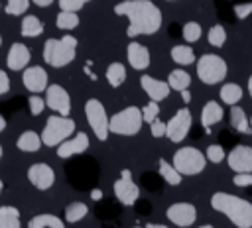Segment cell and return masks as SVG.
<instances>
[{"instance_id": "38", "label": "cell", "mask_w": 252, "mask_h": 228, "mask_svg": "<svg viewBox=\"0 0 252 228\" xmlns=\"http://www.w3.org/2000/svg\"><path fill=\"white\" fill-rule=\"evenodd\" d=\"M28 108H30V112H32L33 116H37V114L43 112V108H45V100H43L39 94H32V96L28 98Z\"/></svg>"}, {"instance_id": "6", "label": "cell", "mask_w": 252, "mask_h": 228, "mask_svg": "<svg viewBox=\"0 0 252 228\" xmlns=\"http://www.w3.org/2000/svg\"><path fill=\"white\" fill-rule=\"evenodd\" d=\"M226 61L220 55L215 53H205L197 59V77L205 85H217L222 83L226 77Z\"/></svg>"}, {"instance_id": "42", "label": "cell", "mask_w": 252, "mask_h": 228, "mask_svg": "<svg viewBox=\"0 0 252 228\" xmlns=\"http://www.w3.org/2000/svg\"><path fill=\"white\" fill-rule=\"evenodd\" d=\"M150 132H152L154 138H161V136H165V122H161L159 118L154 120V122L150 124Z\"/></svg>"}, {"instance_id": "5", "label": "cell", "mask_w": 252, "mask_h": 228, "mask_svg": "<svg viewBox=\"0 0 252 228\" xmlns=\"http://www.w3.org/2000/svg\"><path fill=\"white\" fill-rule=\"evenodd\" d=\"M142 122V110L138 106H126L108 120V132L116 136H136Z\"/></svg>"}, {"instance_id": "18", "label": "cell", "mask_w": 252, "mask_h": 228, "mask_svg": "<svg viewBox=\"0 0 252 228\" xmlns=\"http://www.w3.org/2000/svg\"><path fill=\"white\" fill-rule=\"evenodd\" d=\"M30 63V49L28 45L16 41L10 45V51L6 55V65L10 71H24Z\"/></svg>"}, {"instance_id": "7", "label": "cell", "mask_w": 252, "mask_h": 228, "mask_svg": "<svg viewBox=\"0 0 252 228\" xmlns=\"http://www.w3.org/2000/svg\"><path fill=\"white\" fill-rule=\"evenodd\" d=\"M171 165L181 175H199L205 169V165H207V157H205V153L201 149L191 147V145H185V147H179L173 153Z\"/></svg>"}, {"instance_id": "30", "label": "cell", "mask_w": 252, "mask_h": 228, "mask_svg": "<svg viewBox=\"0 0 252 228\" xmlns=\"http://www.w3.org/2000/svg\"><path fill=\"white\" fill-rule=\"evenodd\" d=\"M171 59L177 65H191V63H195V51L191 45H173Z\"/></svg>"}, {"instance_id": "40", "label": "cell", "mask_w": 252, "mask_h": 228, "mask_svg": "<svg viewBox=\"0 0 252 228\" xmlns=\"http://www.w3.org/2000/svg\"><path fill=\"white\" fill-rule=\"evenodd\" d=\"M87 0H59V8L63 12H79Z\"/></svg>"}, {"instance_id": "10", "label": "cell", "mask_w": 252, "mask_h": 228, "mask_svg": "<svg viewBox=\"0 0 252 228\" xmlns=\"http://www.w3.org/2000/svg\"><path fill=\"white\" fill-rule=\"evenodd\" d=\"M45 106L53 112H57L59 116H69L71 114V98L69 92L59 86V85H47L45 88Z\"/></svg>"}, {"instance_id": "14", "label": "cell", "mask_w": 252, "mask_h": 228, "mask_svg": "<svg viewBox=\"0 0 252 228\" xmlns=\"http://www.w3.org/2000/svg\"><path fill=\"white\" fill-rule=\"evenodd\" d=\"M22 83L24 86L32 92V94H39L47 88V71L39 65H32V67H26L24 69V75H22Z\"/></svg>"}, {"instance_id": "27", "label": "cell", "mask_w": 252, "mask_h": 228, "mask_svg": "<svg viewBox=\"0 0 252 228\" xmlns=\"http://www.w3.org/2000/svg\"><path fill=\"white\" fill-rule=\"evenodd\" d=\"M158 169H159V177H161L167 185L177 187V185L181 183V179H183V175H181L169 161H165V159H159V161H158Z\"/></svg>"}, {"instance_id": "8", "label": "cell", "mask_w": 252, "mask_h": 228, "mask_svg": "<svg viewBox=\"0 0 252 228\" xmlns=\"http://www.w3.org/2000/svg\"><path fill=\"white\" fill-rule=\"evenodd\" d=\"M85 116H87V122L91 126V130L94 132V136L104 142L108 138V114H106V108L104 104L98 100V98H89L85 102Z\"/></svg>"}, {"instance_id": "12", "label": "cell", "mask_w": 252, "mask_h": 228, "mask_svg": "<svg viewBox=\"0 0 252 228\" xmlns=\"http://www.w3.org/2000/svg\"><path fill=\"white\" fill-rule=\"evenodd\" d=\"M165 216L171 224L179 228H187L197 220V208L191 202H173L167 206Z\"/></svg>"}, {"instance_id": "22", "label": "cell", "mask_w": 252, "mask_h": 228, "mask_svg": "<svg viewBox=\"0 0 252 228\" xmlns=\"http://www.w3.org/2000/svg\"><path fill=\"white\" fill-rule=\"evenodd\" d=\"M0 228H22L20 210L16 206L10 204L0 206Z\"/></svg>"}, {"instance_id": "9", "label": "cell", "mask_w": 252, "mask_h": 228, "mask_svg": "<svg viewBox=\"0 0 252 228\" xmlns=\"http://www.w3.org/2000/svg\"><path fill=\"white\" fill-rule=\"evenodd\" d=\"M191 124H193V118H191V110L189 108H179L171 118L169 122L165 124V136L173 142V143H179L187 138L189 130H191Z\"/></svg>"}, {"instance_id": "4", "label": "cell", "mask_w": 252, "mask_h": 228, "mask_svg": "<svg viewBox=\"0 0 252 228\" xmlns=\"http://www.w3.org/2000/svg\"><path fill=\"white\" fill-rule=\"evenodd\" d=\"M75 134V120L69 116H59L53 114L47 118L43 132H41V142L47 147H57L61 142L71 138Z\"/></svg>"}, {"instance_id": "20", "label": "cell", "mask_w": 252, "mask_h": 228, "mask_svg": "<svg viewBox=\"0 0 252 228\" xmlns=\"http://www.w3.org/2000/svg\"><path fill=\"white\" fill-rule=\"evenodd\" d=\"M224 116V110L222 106L217 102V100H209L205 102L203 110H201V126L205 128V132H211L209 128H213L215 124H219Z\"/></svg>"}, {"instance_id": "32", "label": "cell", "mask_w": 252, "mask_h": 228, "mask_svg": "<svg viewBox=\"0 0 252 228\" xmlns=\"http://www.w3.org/2000/svg\"><path fill=\"white\" fill-rule=\"evenodd\" d=\"M55 26L59 29H75L79 26V16L77 12H59L57 18H55Z\"/></svg>"}, {"instance_id": "43", "label": "cell", "mask_w": 252, "mask_h": 228, "mask_svg": "<svg viewBox=\"0 0 252 228\" xmlns=\"http://www.w3.org/2000/svg\"><path fill=\"white\" fill-rule=\"evenodd\" d=\"M10 90V79L6 75V71H0V96L6 94Z\"/></svg>"}, {"instance_id": "41", "label": "cell", "mask_w": 252, "mask_h": 228, "mask_svg": "<svg viewBox=\"0 0 252 228\" xmlns=\"http://www.w3.org/2000/svg\"><path fill=\"white\" fill-rule=\"evenodd\" d=\"M232 183L236 187H252V173H234Z\"/></svg>"}, {"instance_id": "16", "label": "cell", "mask_w": 252, "mask_h": 228, "mask_svg": "<svg viewBox=\"0 0 252 228\" xmlns=\"http://www.w3.org/2000/svg\"><path fill=\"white\" fill-rule=\"evenodd\" d=\"M89 136L85 132H79V134H73L71 138H67L65 142H61L57 145V155L61 159H67V157H73V155H79L83 151L89 149Z\"/></svg>"}, {"instance_id": "33", "label": "cell", "mask_w": 252, "mask_h": 228, "mask_svg": "<svg viewBox=\"0 0 252 228\" xmlns=\"http://www.w3.org/2000/svg\"><path fill=\"white\" fill-rule=\"evenodd\" d=\"M201 33H203V29H201V26H199L197 22H187V24L183 26V29H181V35H183V39H185L187 43L199 41V39H201Z\"/></svg>"}, {"instance_id": "53", "label": "cell", "mask_w": 252, "mask_h": 228, "mask_svg": "<svg viewBox=\"0 0 252 228\" xmlns=\"http://www.w3.org/2000/svg\"><path fill=\"white\" fill-rule=\"evenodd\" d=\"M0 159H2V145H0Z\"/></svg>"}, {"instance_id": "49", "label": "cell", "mask_w": 252, "mask_h": 228, "mask_svg": "<svg viewBox=\"0 0 252 228\" xmlns=\"http://www.w3.org/2000/svg\"><path fill=\"white\" fill-rule=\"evenodd\" d=\"M248 94H250V98H252V75H250V79H248Z\"/></svg>"}, {"instance_id": "21", "label": "cell", "mask_w": 252, "mask_h": 228, "mask_svg": "<svg viewBox=\"0 0 252 228\" xmlns=\"http://www.w3.org/2000/svg\"><path fill=\"white\" fill-rule=\"evenodd\" d=\"M230 126L238 132V134H252V130H250V120H248V116H246V112L240 108V106H230Z\"/></svg>"}, {"instance_id": "39", "label": "cell", "mask_w": 252, "mask_h": 228, "mask_svg": "<svg viewBox=\"0 0 252 228\" xmlns=\"http://www.w3.org/2000/svg\"><path fill=\"white\" fill-rule=\"evenodd\" d=\"M250 14H252V2H250V0H248V2H238V4H234V16H236L238 20H246Z\"/></svg>"}, {"instance_id": "15", "label": "cell", "mask_w": 252, "mask_h": 228, "mask_svg": "<svg viewBox=\"0 0 252 228\" xmlns=\"http://www.w3.org/2000/svg\"><path fill=\"white\" fill-rule=\"evenodd\" d=\"M28 181L37 189V191H47L55 183V171L47 163H33L28 169Z\"/></svg>"}, {"instance_id": "13", "label": "cell", "mask_w": 252, "mask_h": 228, "mask_svg": "<svg viewBox=\"0 0 252 228\" xmlns=\"http://www.w3.org/2000/svg\"><path fill=\"white\" fill-rule=\"evenodd\" d=\"M226 163L234 173H252V147L236 143L228 151Z\"/></svg>"}, {"instance_id": "24", "label": "cell", "mask_w": 252, "mask_h": 228, "mask_svg": "<svg viewBox=\"0 0 252 228\" xmlns=\"http://www.w3.org/2000/svg\"><path fill=\"white\" fill-rule=\"evenodd\" d=\"M28 228H65V224L55 214H35L33 218H30Z\"/></svg>"}, {"instance_id": "3", "label": "cell", "mask_w": 252, "mask_h": 228, "mask_svg": "<svg viewBox=\"0 0 252 228\" xmlns=\"http://www.w3.org/2000/svg\"><path fill=\"white\" fill-rule=\"evenodd\" d=\"M77 39L73 35H63L61 39H47L43 43V61L49 67L61 69L75 59Z\"/></svg>"}, {"instance_id": "46", "label": "cell", "mask_w": 252, "mask_h": 228, "mask_svg": "<svg viewBox=\"0 0 252 228\" xmlns=\"http://www.w3.org/2000/svg\"><path fill=\"white\" fill-rule=\"evenodd\" d=\"M91 199H93V200H100V199H102V191H100V189H93V191H91Z\"/></svg>"}, {"instance_id": "55", "label": "cell", "mask_w": 252, "mask_h": 228, "mask_svg": "<svg viewBox=\"0 0 252 228\" xmlns=\"http://www.w3.org/2000/svg\"><path fill=\"white\" fill-rule=\"evenodd\" d=\"M167 2H173V0H167Z\"/></svg>"}, {"instance_id": "1", "label": "cell", "mask_w": 252, "mask_h": 228, "mask_svg": "<svg viewBox=\"0 0 252 228\" xmlns=\"http://www.w3.org/2000/svg\"><path fill=\"white\" fill-rule=\"evenodd\" d=\"M116 16L128 18V37L152 35L161 28V10L152 0H124L114 6Z\"/></svg>"}, {"instance_id": "2", "label": "cell", "mask_w": 252, "mask_h": 228, "mask_svg": "<svg viewBox=\"0 0 252 228\" xmlns=\"http://www.w3.org/2000/svg\"><path fill=\"white\" fill-rule=\"evenodd\" d=\"M211 206L213 210L224 214L236 228H252V202L224 193V191H217L211 197Z\"/></svg>"}, {"instance_id": "56", "label": "cell", "mask_w": 252, "mask_h": 228, "mask_svg": "<svg viewBox=\"0 0 252 228\" xmlns=\"http://www.w3.org/2000/svg\"><path fill=\"white\" fill-rule=\"evenodd\" d=\"M87 2H89V0H87Z\"/></svg>"}, {"instance_id": "17", "label": "cell", "mask_w": 252, "mask_h": 228, "mask_svg": "<svg viewBox=\"0 0 252 228\" xmlns=\"http://www.w3.org/2000/svg\"><path fill=\"white\" fill-rule=\"evenodd\" d=\"M140 86L150 96V100H154V102H159V100L167 98L169 96V90H171L169 85H167V81H159V79H156L152 75H142Z\"/></svg>"}, {"instance_id": "28", "label": "cell", "mask_w": 252, "mask_h": 228, "mask_svg": "<svg viewBox=\"0 0 252 228\" xmlns=\"http://www.w3.org/2000/svg\"><path fill=\"white\" fill-rule=\"evenodd\" d=\"M20 29H22L24 37H37V35L43 33V24H41V20L37 16L30 14V16H26L22 20V28Z\"/></svg>"}, {"instance_id": "47", "label": "cell", "mask_w": 252, "mask_h": 228, "mask_svg": "<svg viewBox=\"0 0 252 228\" xmlns=\"http://www.w3.org/2000/svg\"><path fill=\"white\" fill-rule=\"evenodd\" d=\"M136 228H169L165 224H146V226H136Z\"/></svg>"}, {"instance_id": "26", "label": "cell", "mask_w": 252, "mask_h": 228, "mask_svg": "<svg viewBox=\"0 0 252 228\" xmlns=\"http://www.w3.org/2000/svg\"><path fill=\"white\" fill-rule=\"evenodd\" d=\"M219 96H220V100H222L224 104L234 106V104H238V100L242 98V86L236 85V83H224V85L220 86Z\"/></svg>"}, {"instance_id": "36", "label": "cell", "mask_w": 252, "mask_h": 228, "mask_svg": "<svg viewBox=\"0 0 252 228\" xmlns=\"http://www.w3.org/2000/svg\"><path fill=\"white\" fill-rule=\"evenodd\" d=\"M205 157L211 163H222L226 159V151H224V147L220 143H211L207 147V151H205Z\"/></svg>"}, {"instance_id": "48", "label": "cell", "mask_w": 252, "mask_h": 228, "mask_svg": "<svg viewBox=\"0 0 252 228\" xmlns=\"http://www.w3.org/2000/svg\"><path fill=\"white\" fill-rule=\"evenodd\" d=\"M4 128H6V120H4V116L0 114V132H4Z\"/></svg>"}, {"instance_id": "31", "label": "cell", "mask_w": 252, "mask_h": 228, "mask_svg": "<svg viewBox=\"0 0 252 228\" xmlns=\"http://www.w3.org/2000/svg\"><path fill=\"white\" fill-rule=\"evenodd\" d=\"M87 212H89V206L85 202H79V200L69 202L65 208V220L67 222H79L87 216Z\"/></svg>"}, {"instance_id": "44", "label": "cell", "mask_w": 252, "mask_h": 228, "mask_svg": "<svg viewBox=\"0 0 252 228\" xmlns=\"http://www.w3.org/2000/svg\"><path fill=\"white\" fill-rule=\"evenodd\" d=\"M30 2H33V4L39 6V8H49V6L53 4V0H30Z\"/></svg>"}, {"instance_id": "25", "label": "cell", "mask_w": 252, "mask_h": 228, "mask_svg": "<svg viewBox=\"0 0 252 228\" xmlns=\"http://www.w3.org/2000/svg\"><path fill=\"white\" fill-rule=\"evenodd\" d=\"M167 85H169V88L181 92V90L189 88V85H191V75H189L187 71H183V69H173V71L167 75Z\"/></svg>"}, {"instance_id": "45", "label": "cell", "mask_w": 252, "mask_h": 228, "mask_svg": "<svg viewBox=\"0 0 252 228\" xmlns=\"http://www.w3.org/2000/svg\"><path fill=\"white\" fill-rule=\"evenodd\" d=\"M179 94H181V100H183L185 104H187V102H191V92H189V88H185V90H181Z\"/></svg>"}, {"instance_id": "37", "label": "cell", "mask_w": 252, "mask_h": 228, "mask_svg": "<svg viewBox=\"0 0 252 228\" xmlns=\"http://www.w3.org/2000/svg\"><path fill=\"white\" fill-rule=\"evenodd\" d=\"M158 118H159V104L154 102V100H150V102L142 108V120L148 122V124H152V122L158 120Z\"/></svg>"}, {"instance_id": "52", "label": "cell", "mask_w": 252, "mask_h": 228, "mask_svg": "<svg viewBox=\"0 0 252 228\" xmlns=\"http://www.w3.org/2000/svg\"><path fill=\"white\" fill-rule=\"evenodd\" d=\"M248 120H250V130H252V114H250V118H248Z\"/></svg>"}, {"instance_id": "51", "label": "cell", "mask_w": 252, "mask_h": 228, "mask_svg": "<svg viewBox=\"0 0 252 228\" xmlns=\"http://www.w3.org/2000/svg\"><path fill=\"white\" fill-rule=\"evenodd\" d=\"M2 191H4V183H2V179H0V195H2Z\"/></svg>"}, {"instance_id": "34", "label": "cell", "mask_w": 252, "mask_h": 228, "mask_svg": "<svg viewBox=\"0 0 252 228\" xmlns=\"http://www.w3.org/2000/svg\"><path fill=\"white\" fill-rule=\"evenodd\" d=\"M207 39H209V43H211L213 47H222L224 41H226V31H224V28H222L220 24L213 26V28L209 29V33H207Z\"/></svg>"}, {"instance_id": "50", "label": "cell", "mask_w": 252, "mask_h": 228, "mask_svg": "<svg viewBox=\"0 0 252 228\" xmlns=\"http://www.w3.org/2000/svg\"><path fill=\"white\" fill-rule=\"evenodd\" d=\"M197 228H215V226H211V224H203V226H197Z\"/></svg>"}, {"instance_id": "29", "label": "cell", "mask_w": 252, "mask_h": 228, "mask_svg": "<svg viewBox=\"0 0 252 228\" xmlns=\"http://www.w3.org/2000/svg\"><path fill=\"white\" fill-rule=\"evenodd\" d=\"M106 81H108V85H110L112 88H118V86L126 81V67H124L122 63H118V61L110 63V65L106 67Z\"/></svg>"}, {"instance_id": "35", "label": "cell", "mask_w": 252, "mask_h": 228, "mask_svg": "<svg viewBox=\"0 0 252 228\" xmlns=\"http://www.w3.org/2000/svg\"><path fill=\"white\" fill-rule=\"evenodd\" d=\"M28 8H30V0H6L4 12L8 16H22L28 12Z\"/></svg>"}, {"instance_id": "11", "label": "cell", "mask_w": 252, "mask_h": 228, "mask_svg": "<svg viewBox=\"0 0 252 228\" xmlns=\"http://www.w3.org/2000/svg\"><path fill=\"white\" fill-rule=\"evenodd\" d=\"M114 195H116V199H118L122 204H126V206H132V204L138 200L140 189H138V185L132 181L130 169H122V171H120V179L114 183Z\"/></svg>"}, {"instance_id": "19", "label": "cell", "mask_w": 252, "mask_h": 228, "mask_svg": "<svg viewBox=\"0 0 252 228\" xmlns=\"http://www.w3.org/2000/svg\"><path fill=\"white\" fill-rule=\"evenodd\" d=\"M126 53H128V63H130V67H134L136 71H144V69L150 67L152 57H150V51H148L146 45H142V43H138V41H130L128 47H126Z\"/></svg>"}, {"instance_id": "54", "label": "cell", "mask_w": 252, "mask_h": 228, "mask_svg": "<svg viewBox=\"0 0 252 228\" xmlns=\"http://www.w3.org/2000/svg\"><path fill=\"white\" fill-rule=\"evenodd\" d=\"M0 45H2V35H0Z\"/></svg>"}, {"instance_id": "23", "label": "cell", "mask_w": 252, "mask_h": 228, "mask_svg": "<svg viewBox=\"0 0 252 228\" xmlns=\"http://www.w3.org/2000/svg\"><path fill=\"white\" fill-rule=\"evenodd\" d=\"M16 145H18V149L20 151H37L41 145H43V142H41V136H37L35 132H24V134H20V138H18V142H16Z\"/></svg>"}]
</instances>
